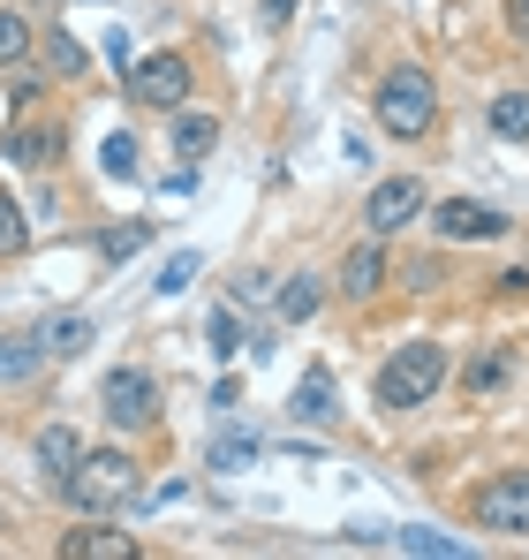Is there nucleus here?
Here are the masks:
<instances>
[{"instance_id": "obj_13", "label": "nucleus", "mask_w": 529, "mask_h": 560, "mask_svg": "<svg viewBox=\"0 0 529 560\" xmlns=\"http://www.w3.org/2000/svg\"><path fill=\"white\" fill-rule=\"evenodd\" d=\"M378 280H386V243H355L349 258H341V295H378Z\"/></svg>"}, {"instance_id": "obj_17", "label": "nucleus", "mask_w": 529, "mask_h": 560, "mask_svg": "<svg viewBox=\"0 0 529 560\" xmlns=\"http://www.w3.org/2000/svg\"><path fill=\"white\" fill-rule=\"evenodd\" d=\"M507 378H515V364H507V349H477V357L461 364V386H469V394H499Z\"/></svg>"}, {"instance_id": "obj_18", "label": "nucleus", "mask_w": 529, "mask_h": 560, "mask_svg": "<svg viewBox=\"0 0 529 560\" xmlns=\"http://www.w3.org/2000/svg\"><path fill=\"white\" fill-rule=\"evenodd\" d=\"M318 303H326V280H318V273H295L287 288H280V318H287V326L318 318Z\"/></svg>"}, {"instance_id": "obj_19", "label": "nucleus", "mask_w": 529, "mask_h": 560, "mask_svg": "<svg viewBox=\"0 0 529 560\" xmlns=\"http://www.w3.org/2000/svg\"><path fill=\"white\" fill-rule=\"evenodd\" d=\"M492 137H499V144H529V92L492 98Z\"/></svg>"}, {"instance_id": "obj_7", "label": "nucleus", "mask_w": 529, "mask_h": 560, "mask_svg": "<svg viewBox=\"0 0 529 560\" xmlns=\"http://www.w3.org/2000/svg\"><path fill=\"white\" fill-rule=\"evenodd\" d=\"M129 98H137V106H160V114L189 106V61H181V54H144V61H129Z\"/></svg>"}, {"instance_id": "obj_31", "label": "nucleus", "mask_w": 529, "mask_h": 560, "mask_svg": "<svg viewBox=\"0 0 529 560\" xmlns=\"http://www.w3.org/2000/svg\"><path fill=\"white\" fill-rule=\"evenodd\" d=\"M492 288H499V295H529V273H499Z\"/></svg>"}, {"instance_id": "obj_14", "label": "nucleus", "mask_w": 529, "mask_h": 560, "mask_svg": "<svg viewBox=\"0 0 529 560\" xmlns=\"http://www.w3.org/2000/svg\"><path fill=\"white\" fill-rule=\"evenodd\" d=\"M38 364H46L38 334H0V386H31Z\"/></svg>"}, {"instance_id": "obj_28", "label": "nucleus", "mask_w": 529, "mask_h": 560, "mask_svg": "<svg viewBox=\"0 0 529 560\" xmlns=\"http://www.w3.org/2000/svg\"><path fill=\"white\" fill-rule=\"evenodd\" d=\"M250 455H258V440H220V447L204 455V469H243Z\"/></svg>"}, {"instance_id": "obj_12", "label": "nucleus", "mask_w": 529, "mask_h": 560, "mask_svg": "<svg viewBox=\"0 0 529 560\" xmlns=\"http://www.w3.org/2000/svg\"><path fill=\"white\" fill-rule=\"evenodd\" d=\"M77 463H84V432H77V424H46V432H38V469H46V485H61Z\"/></svg>"}, {"instance_id": "obj_30", "label": "nucleus", "mask_w": 529, "mask_h": 560, "mask_svg": "<svg viewBox=\"0 0 529 560\" xmlns=\"http://www.w3.org/2000/svg\"><path fill=\"white\" fill-rule=\"evenodd\" d=\"M507 31H515V38H529V0H507Z\"/></svg>"}, {"instance_id": "obj_10", "label": "nucleus", "mask_w": 529, "mask_h": 560, "mask_svg": "<svg viewBox=\"0 0 529 560\" xmlns=\"http://www.w3.org/2000/svg\"><path fill=\"white\" fill-rule=\"evenodd\" d=\"M287 417H295V424H333V417H341V386H333V372H303Z\"/></svg>"}, {"instance_id": "obj_2", "label": "nucleus", "mask_w": 529, "mask_h": 560, "mask_svg": "<svg viewBox=\"0 0 529 560\" xmlns=\"http://www.w3.org/2000/svg\"><path fill=\"white\" fill-rule=\"evenodd\" d=\"M77 515H106V508H121V500H137V463L121 455V447H84V463L69 469L61 485H54Z\"/></svg>"}, {"instance_id": "obj_6", "label": "nucleus", "mask_w": 529, "mask_h": 560, "mask_svg": "<svg viewBox=\"0 0 529 560\" xmlns=\"http://www.w3.org/2000/svg\"><path fill=\"white\" fill-rule=\"evenodd\" d=\"M432 235L439 243H499L507 235V212L484 205V197H439L432 205Z\"/></svg>"}, {"instance_id": "obj_9", "label": "nucleus", "mask_w": 529, "mask_h": 560, "mask_svg": "<svg viewBox=\"0 0 529 560\" xmlns=\"http://www.w3.org/2000/svg\"><path fill=\"white\" fill-rule=\"evenodd\" d=\"M31 334H38V349H46V364H69V357H84L91 341H98V326H91L84 311H46V318H38Z\"/></svg>"}, {"instance_id": "obj_27", "label": "nucleus", "mask_w": 529, "mask_h": 560, "mask_svg": "<svg viewBox=\"0 0 529 560\" xmlns=\"http://www.w3.org/2000/svg\"><path fill=\"white\" fill-rule=\"evenodd\" d=\"M204 334H212V357H235V349H243V334H235V311H212V318H204Z\"/></svg>"}, {"instance_id": "obj_21", "label": "nucleus", "mask_w": 529, "mask_h": 560, "mask_svg": "<svg viewBox=\"0 0 529 560\" xmlns=\"http://www.w3.org/2000/svg\"><path fill=\"white\" fill-rule=\"evenodd\" d=\"M393 546H401V553H424V560H461L469 553V546L446 538V530H393Z\"/></svg>"}, {"instance_id": "obj_23", "label": "nucleus", "mask_w": 529, "mask_h": 560, "mask_svg": "<svg viewBox=\"0 0 529 560\" xmlns=\"http://www.w3.org/2000/svg\"><path fill=\"white\" fill-rule=\"evenodd\" d=\"M46 69H54V77H84L91 54L77 46V38H69V31H54V38H46Z\"/></svg>"}, {"instance_id": "obj_22", "label": "nucleus", "mask_w": 529, "mask_h": 560, "mask_svg": "<svg viewBox=\"0 0 529 560\" xmlns=\"http://www.w3.org/2000/svg\"><path fill=\"white\" fill-rule=\"evenodd\" d=\"M31 54V15L23 8H0V69H15Z\"/></svg>"}, {"instance_id": "obj_26", "label": "nucleus", "mask_w": 529, "mask_h": 560, "mask_svg": "<svg viewBox=\"0 0 529 560\" xmlns=\"http://www.w3.org/2000/svg\"><path fill=\"white\" fill-rule=\"evenodd\" d=\"M23 243H31V228H23V205H15V197L0 189V258H15Z\"/></svg>"}, {"instance_id": "obj_1", "label": "nucleus", "mask_w": 529, "mask_h": 560, "mask_svg": "<svg viewBox=\"0 0 529 560\" xmlns=\"http://www.w3.org/2000/svg\"><path fill=\"white\" fill-rule=\"evenodd\" d=\"M439 386H446V349L439 341H409V349H393V357L378 364L371 401H378L386 417H401V409H424Z\"/></svg>"}, {"instance_id": "obj_29", "label": "nucleus", "mask_w": 529, "mask_h": 560, "mask_svg": "<svg viewBox=\"0 0 529 560\" xmlns=\"http://www.w3.org/2000/svg\"><path fill=\"white\" fill-rule=\"evenodd\" d=\"M258 15H264V31H287L295 23V0H258Z\"/></svg>"}, {"instance_id": "obj_11", "label": "nucleus", "mask_w": 529, "mask_h": 560, "mask_svg": "<svg viewBox=\"0 0 529 560\" xmlns=\"http://www.w3.org/2000/svg\"><path fill=\"white\" fill-rule=\"evenodd\" d=\"M61 560H137V538L91 523V530H69V538H61Z\"/></svg>"}, {"instance_id": "obj_25", "label": "nucleus", "mask_w": 529, "mask_h": 560, "mask_svg": "<svg viewBox=\"0 0 529 560\" xmlns=\"http://www.w3.org/2000/svg\"><path fill=\"white\" fill-rule=\"evenodd\" d=\"M144 235H152V228H144V220H114V228H106V235H98V250H106V266H121V258H129V250H137V243H144Z\"/></svg>"}, {"instance_id": "obj_8", "label": "nucleus", "mask_w": 529, "mask_h": 560, "mask_svg": "<svg viewBox=\"0 0 529 560\" xmlns=\"http://www.w3.org/2000/svg\"><path fill=\"white\" fill-rule=\"evenodd\" d=\"M416 212H424V183H416V175H393V183L371 189V205H363V228H371V235H393V228H409Z\"/></svg>"}, {"instance_id": "obj_16", "label": "nucleus", "mask_w": 529, "mask_h": 560, "mask_svg": "<svg viewBox=\"0 0 529 560\" xmlns=\"http://www.w3.org/2000/svg\"><path fill=\"white\" fill-rule=\"evenodd\" d=\"M212 144H220V121H212V114H181L175 106V160H204Z\"/></svg>"}, {"instance_id": "obj_24", "label": "nucleus", "mask_w": 529, "mask_h": 560, "mask_svg": "<svg viewBox=\"0 0 529 560\" xmlns=\"http://www.w3.org/2000/svg\"><path fill=\"white\" fill-rule=\"evenodd\" d=\"M197 273H204V250H175V258L160 266V280H152V288H160V295H181Z\"/></svg>"}, {"instance_id": "obj_4", "label": "nucleus", "mask_w": 529, "mask_h": 560, "mask_svg": "<svg viewBox=\"0 0 529 560\" xmlns=\"http://www.w3.org/2000/svg\"><path fill=\"white\" fill-rule=\"evenodd\" d=\"M469 515H477V530H499V538H529V469H499L492 485H477Z\"/></svg>"}, {"instance_id": "obj_15", "label": "nucleus", "mask_w": 529, "mask_h": 560, "mask_svg": "<svg viewBox=\"0 0 529 560\" xmlns=\"http://www.w3.org/2000/svg\"><path fill=\"white\" fill-rule=\"evenodd\" d=\"M8 160H15V167H54V160H61V137L15 121V129H8Z\"/></svg>"}, {"instance_id": "obj_20", "label": "nucleus", "mask_w": 529, "mask_h": 560, "mask_svg": "<svg viewBox=\"0 0 529 560\" xmlns=\"http://www.w3.org/2000/svg\"><path fill=\"white\" fill-rule=\"evenodd\" d=\"M98 167H106L114 183H137V175H144V167H137V137H129V129H114V137L98 144Z\"/></svg>"}, {"instance_id": "obj_5", "label": "nucleus", "mask_w": 529, "mask_h": 560, "mask_svg": "<svg viewBox=\"0 0 529 560\" xmlns=\"http://www.w3.org/2000/svg\"><path fill=\"white\" fill-rule=\"evenodd\" d=\"M98 409H106L114 432H144V424H160V386H152V372L121 364V372H106V386H98Z\"/></svg>"}, {"instance_id": "obj_3", "label": "nucleus", "mask_w": 529, "mask_h": 560, "mask_svg": "<svg viewBox=\"0 0 529 560\" xmlns=\"http://www.w3.org/2000/svg\"><path fill=\"white\" fill-rule=\"evenodd\" d=\"M432 114H439V84H432V69H386L378 77V121H386V137H424L432 129Z\"/></svg>"}]
</instances>
